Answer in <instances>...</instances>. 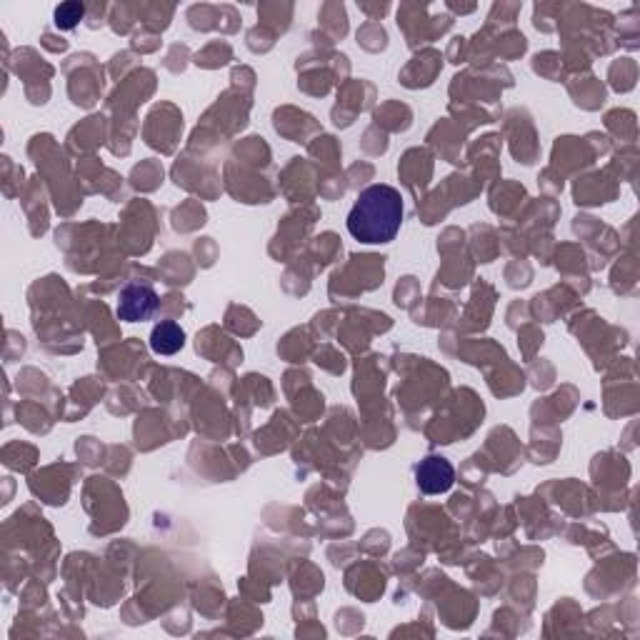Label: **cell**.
<instances>
[{
    "label": "cell",
    "instance_id": "cell-3",
    "mask_svg": "<svg viewBox=\"0 0 640 640\" xmlns=\"http://www.w3.org/2000/svg\"><path fill=\"white\" fill-rule=\"evenodd\" d=\"M455 480V470L453 465L448 463L440 455H428L425 460H420L415 465V483L423 490L425 495H438V493H448L453 488Z\"/></svg>",
    "mask_w": 640,
    "mask_h": 640
},
{
    "label": "cell",
    "instance_id": "cell-5",
    "mask_svg": "<svg viewBox=\"0 0 640 640\" xmlns=\"http://www.w3.org/2000/svg\"><path fill=\"white\" fill-rule=\"evenodd\" d=\"M85 5L83 3H63L55 8V25L63 30H73L78 20L83 18Z\"/></svg>",
    "mask_w": 640,
    "mask_h": 640
},
{
    "label": "cell",
    "instance_id": "cell-4",
    "mask_svg": "<svg viewBox=\"0 0 640 640\" xmlns=\"http://www.w3.org/2000/svg\"><path fill=\"white\" fill-rule=\"evenodd\" d=\"M185 345V333L175 320H160L150 333V348L158 355H175Z\"/></svg>",
    "mask_w": 640,
    "mask_h": 640
},
{
    "label": "cell",
    "instance_id": "cell-2",
    "mask_svg": "<svg viewBox=\"0 0 640 640\" xmlns=\"http://www.w3.org/2000/svg\"><path fill=\"white\" fill-rule=\"evenodd\" d=\"M160 308V298L150 285L130 283L120 290L118 295V313L120 320L125 323H140V320H150Z\"/></svg>",
    "mask_w": 640,
    "mask_h": 640
},
{
    "label": "cell",
    "instance_id": "cell-1",
    "mask_svg": "<svg viewBox=\"0 0 640 640\" xmlns=\"http://www.w3.org/2000/svg\"><path fill=\"white\" fill-rule=\"evenodd\" d=\"M403 213L405 208L400 190L393 185L375 183L360 190L345 225L358 243L383 245L398 235L400 225H403Z\"/></svg>",
    "mask_w": 640,
    "mask_h": 640
}]
</instances>
